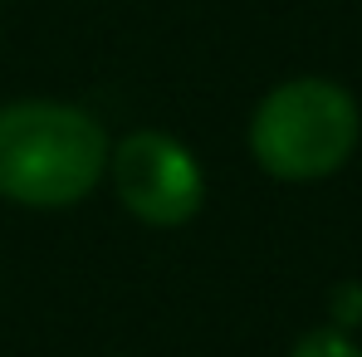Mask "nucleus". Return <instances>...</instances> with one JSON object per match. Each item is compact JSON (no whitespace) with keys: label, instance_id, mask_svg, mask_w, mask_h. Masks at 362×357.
Instances as JSON below:
<instances>
[{"label":"nucleus","instance_id":"f257e3e1","mask_svg":"<svg viewBox=\"0 0 362 357\" xmlns=\"http://www.w3.org/2000/svg\"><path fill=\"white\" fill-rule=\"evenodd\" d=\"M108 132L74 103H0V196L25 211H69L108 177Z\"/></svg>","mask_w":362,"mask_h":357},{"label":"nucleus","instance_id":"f03ea898","mask_svg":"<svg viewBox=\"0 0 362 357\" xmlns=\"http://www.w3.org/2000/svg\"><path fill=\"white\" fill-rule=\"evenodd\" d=\"M362 137L358 98L338 78L299 74L274 83L250 113V157L274 181H328L348 167Z\"/></svg>","mask_w":362,"mask_h":357},{"label":"nucleus","instance_id":"7ed1b4c3","mask_svg":"<svg viewBox=\"0 0 362 357\" xmlns=\"http://www.w3.org/2000/svg\"><path fill=\"white\" fill-rule=\"evenodd\" d=\"M108 177L122 211L152 230H177L196 221L206 206V172L196 152L162 127H137L122 142H113Z\"/></svg>","mask_w":362,"mask_h":357},{"label":"nucleus","instance_id":"20e7f679","mask_svg":"<svg viewBox=\"0 0 362 357\" xmlns=\"http://www.w3.org/2000/svg\"><path fill=\"white\" fill-rule=\"evenodd\" d=\"M289 357H362V348L343 333V328L323 323V328H308L299 343H294V353H289Z\"/></svg>","mask_w":362,"mask_h":357},{"label":"nucleus","instance_id":"39448f33","mask_svg":"<svg viewBox=\"0 0 362 357\" xmlns=\"http://www.w3.org/2000/svg\"><path fill=\"white\" fill-rule=\"evenodd\" d=\"M328 308H333V318H328V323H333V328H343V333H348L353 323H362V284H353V279H348V284H338L333 298H328Z\"/></svg>","mask_w":362,"mask_h":357}]
</instances>
